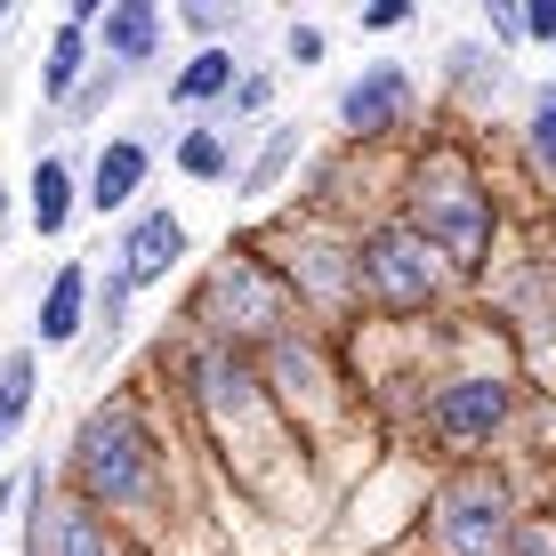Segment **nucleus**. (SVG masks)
Returning <instances> with one entry per match:
<instances>
[{"instance_id": "nucleus-19", "label": "nucleus", "mask_w": 556, "mask_h": 556, "mask_svg": "<svg viewBox=\"0 0 556 556\" xmlns=\"http://www.w3.org/2000/svg\"><path fill=\"white\" fill-rule=\"evenodd\" d=\"M299 169H306V129L275 113V122L258 129V146H251V162H242V178H235V202H242V210H266L282 186L299 178Z\"/></svg>"}, {"instance_id": "nucleus-35", "label": "nucleus", "mask_w": 556, "mask_h": 556, "mask_svg": "<svg viewBox=\"0 0 556 556\" xmlns=\"http://www.w3.org/2000/svg\"><path fill=\"white\" fill-rule=\"evenodd\" d=\"M9 33H16V0H0V41H9Z\"/></svg>"}, {"instance_id": "nucleus-23", "label": "nucleus", "mask_w": 556, "mask_h": 556, "mask_svg": "<svg viewBox=\"0 0 556 556\" xmlns=\"http://www.w3.org/2000/svg\"><path fill=\"white\" fill-rule=\"evenodd\" d=\"M33 419H41V348L9 339V348H0V428L25 444Z\"/></svg>"}, {"instance_id": "nucleus-10", "label": "nucleus", "mask_w": 556, "mask_h": 556, "mask_svg": "<svg viewBox=\"0 0 556 556\" xmlns=\"http://www.w3.org/2000/svg\"><path fill=\"white\" fill-rule=\"evenodd\" d=\"M419 113H428L419 73L404 65V56H371V65H355L348 81H339L331 129H339V146H355V153H404Z\"/></svg>"}, {"instance_id": "nucleus-29", "label": "nucleus", "mask_w": 556, "mask_h": 556, "mask_svg": "<svg viewBox=\"0 0 556 556\" xmlns=\"http://www.w3.org/2000/svg\"><path fill=\"white\" fill-rule=\"evenodd\" d=\"M484 41L492 49H525V0H484Z\"/></svg>"}, {"instance_id": "nucleus-9", "label": "nucleus", "mask_w": 556, "mask_h": 556, "mask_svg": "<svg viewBox=\"0 0 556 556\" xmlns=\"http://www.w3.org/2000/svg\"><path fill=\"white\" fill-rule=\"evenodd\" d=\"M516 404H525L516 371H492V363L435 371V379H419V435L444 459H492V444L516 428Z\"/></svg>"}, {"instance_id": "nucleus-36", "label": "nucleus", "mask_w": 556, "mask_h": 556, "mask_svg": "<svg viewBox=\"0 0 556 556\" xmlns=\"http://www.w3.org/2000/svg\"><path fill=\"white\" fill-rule=\"evenodd\" d=\"M0 541H9V525H0Z\"/></svg>"}, {"instance_id": "nucleus-8", "label": "nucleus", "mask_w": 556, "mask_h": 556, "mask_svg": "<svg viewBox=\"0 0 556 556\" xmlns=\"http://www.w3.org/2000/svg\"><path fill=\"white\" fill-rule=\"evenodd\" d=\"M258 371H266V388H275L282 419L299 428V444L323 459V452H331V428L355 419V388H363V379L348 371V339L306 331V323H299L291 339H275V348L258 355Z\"/></svg>"}, {"instance_id": "nucleus-27", "label": "nucleus", "mask_w": 556, "mask_h": 556, "mask_svg": "<svg viewBox=\"0 0 556 556\" xmlns=\"http://www.w3.org/2000/svg\"><path fill=\"white\" fill-rule=\"evenodd\" d=\"M525 153L556 178V81H541V89L525 98Z\"/></svg>"}, {"instance_id": "nucleus-28", "label": "nucleus", "mask_w": 556, "mask_h": 556, "mask_svg": "<svg viewBox=\"0 0 556 556\" xmlns=\"http://www.w3.org/2000/svg\"><path fill=\"white\" fill-rule=\"evenodd\" d=\"M323 56H331V33L315 25V16H291L282 25V65H299V73H315Z\"/></svg>"}, {"instance_id": "nucleus-30", "label": "nucleus", "mask_w": 556, "mask_h": 556, "mask_svg": "<svg viewBox=\"0 0 556 556\" xmlns=\"http://www.w3.org/2000/svg\"><path fill=\"white\" fill-rule=\"evenodd\" d=\"M508 556H556V508H525V525H516Z\"/></svg>"}, {"instance_id": "nucleus-25", "label": "nucleus", "mask_w": 556, "mask_h": 556, "mask_svg": "<svg viewBox=\"0 0 556 556\" xmlns=\"http://www.w3.org/2000/svg\"><path fill=\"white\" fill-rule=\"evenodd\" d=\"M169 25H178L194 49H235L242 25H251V9H242V0H178V9H169Z\"/></svg>"}, {"instance_id": "nucleus-33", "label": "nucleus", "mask_w": 556, "mask_h": 556, "mask_svg": "<svg viewBox=\"0 0 556 556\" xmlns=\"http://www.w3.org/2000/svg\"><path fill=\"white\" fill-rule=\"evenodd\" d=\"M16 226H25V202H16V178H0V251L16 242Z\"/></svg>"}, {"instance_id": "nucleus-34", "label": "nucleus", "mask_w": 556, "mask_h": 556, "mask_svg": "<svg viewBox=\"0 0 556 556\" xmlns=\"http://www.w3.org/2000/svg\"><path fill=\"white\" fill-rule=\"evenodd\" d=\"M16 501H25V468H0V525H16Z\"/></svg>"}, {"instance_id": "nucleus-6", "label": "nucleus", "mask_w": 556, "mask_h": 556, "mask_svg": "<svg viewBox=\"0 0 556 556\" xmlns=\"http://www.w3.org/2000/svg\"><path fill=\"white\" fill-rule=\"evenodd\" d=\"M459 291H468V282L444 266V251H435L428 235H412L395 210L371 218V226H355V306H363V323L412 331V323L444 315Z\"/></svg>"}, {"instance_id": "nucleus-3", "label": "nucleus", "mask_w": 556, "mask_h": 556, "mask_svg": "<svg viewBox=\"0 0 556 556\" xmlns=\"http://www.w3.org/2000/svg\"><path fill=\"white\" fill-rule=\"evenodd\" d=\"M395 218L412 235H428L459 282H492V258H501V194H492V178H484L468 138H412L404 146Z\"/></svg>"}, {"instance_id": "nucleus-20", "label": "nucleus", "mask_w": 556, "mask_h": 556, "mask_svg": "<svg viewBox=\"0 0 556 556\" xmlns=\"http://www.w3.org/2000/svg\"><path fill=\"white\" fill-rule=\"evenodd\" d=\"M169 169H178L186 186H235L242 178V162H251V146L235 138V129H218V122H186V129H169Z\"/></svg>"}, {"instance_id": "nucleus-17", "label": "nucleus", "mask_w": 556, "mask_h": 556, "mask_svg": "<svg viewBox=\"0 0 556 556\" xmlns=\"http://www.w3.org/2000/svg\"><path fill=\"white\" fill-rule=\"evenodd\" d=\"M129 323H138V291H129L113 266H98V315H89V339L73 348V379L81 388H113V363H122V348H129Z\"/></svg>"}, {"instance_id": "nucleus-21", "label": "nucleus", "mask_w": 556, "mask_h": 556, "mask_svg": "<svg viewBox=\"0 0 556 556\" xmlns=\"http://www.w3.org/2000/svg\"><path fill=\"white\" fill-rule=\"evenodd\" d=\"M25 556H146L129 532H113L98 508H81L73 492H56V508H49V525H41V541H33Z\"/></svg>"}, {"instance_id": "nucleus-13", "label": "nucleus", "mask_w": 556, "mask_h": 556, "mask_svg": "<svg viewBox=\"0 0 556 556\" xmlns=\"http://www.w3.org/2000/svg\"><path fill=\"white\" fill-rule=\"evenodd\" d=\"M89 315H98V258H56L33 291V315H25V348L41 355H73L89 339Z\"/></svg>"}, {"instance_id": "nucleus-22", "label": "nucleus", "mask_w": 556, "mask_h": 556, "mask_svg": "<svg viewBox=\"0 0 556 556\" xmlns=\"http://www.w3.org/2000/svg\"><path fill=\"white\" fill-rule=\"evenodd\" d=\"M501 89H508V56L492 49V41H452L444 49V98L459 113H476L484 122L492 105H501Z\"/></svg>"}, {"instance_id": "nucleus-11", "label": "nucleus", "mask_w": 556, "mask_h": 556, "mask_svg": "<svg viewBox=\"0 0 556 556\" xmlns=\"http://www.w3.org/2000/svg\"><path fill=\"white\" fill-rule=\"evenodd\" d=\"M98 266H113L138 299L169 291V282L194 275V226H186L178 202H146V210H129V218L113 226V242L98 251Z\"/></svg>"}, {"instance_id": "nucleus-15", "label": "nucleus", "mask_w": 556, "mask_h": 556, "mask_svg": "<svg viewBox=\"0 0 556 556\" xmlns=\"http://www.w3.org/2000/svg\"><path fill=\"white\" fill-rule=\"evenodd\" d=\"M169 56V9L162 0H105V25H98V65H122L129 81L162 73Z\"/></svg>"}, {"instance_id": "nucleus-37", "label": "nucleus", "mask_w": 556, "mask_h": 556, "mask_svg": "<svg viewBox=\"0 0 556 556\" xmlns=\"http://www.w3.org/2000/svg\"><path fill=\"white\" fill-rule=\"evenodd\" d=\"M548 65H556V49H548Z\"/></svg>"}, {"instance_id": "nucleus-14", "label": "nucleus", "mask_w": 556, "mask_h": 556, "mask_svg": "<svg viewBox=\"0 0 556 556\" xmlns=\"http://www.w3.org/2000/svg\"><path fill=\"white\" fill-rule=\"evenodd\" d=\"M16 202H25V235L33 242H65L73 226L89 218L81 210V153L73 146H41L16 178Z\"/></svg>"}, {"instance_id": "nucleus-16", "label": "nucleus", "mask_w": 556, "mask_h": 556, "mask_svg": "<svg viewBox=\"0 0 556 556\" xmlns=\"http://www.w3.org/2000/svg\"><path fill=\"white\" fill-rule=\"evenodd\" d=\"M242 65H251L242 49H186L178 65L162 73V113H178V122H210V113L235 98Z\"/></svg>"}, {"instance_id": "nucleus-24", "label": "nucleus", "mask_w": 556, "mask_h": 556, "mask_svg": "<svg viewBox=\"0 0 556 556\" xmlns=\"http://www.w3.org/2000/svg\"><path fill=\"white\" fill-rule=\"evenodd\" d=\"M275 98H282V65H242L235 98L210 113V122H218V129H235V138H251V129L275 122Z\"/></svg>"}, {"instance_id": "nucleus-2", "label": "nucleus", "mask_w": 556, "mask_h": 556, "mask_svg": "<svg viewBox=\"0 0 556 556\" xmlns=\"http://www.w3.org/2000/svg\"><path fill=\"white\" fill-rule=\"evenodd\" d=\"M146 371L162 379L169 412L186 419V435H194V452H202V468H210L218 492H242L258 516L291 508V484L306 492L315 452H306L299 428L282 419L258 355L210 348V339H186V331H162L153 355H146Z\"/></svg>"}, {"instance_id": "nucleus-4", "label": "nucleus", "mask_w": 556, "mask_h": 556, "mask_svg": "<svg viewBox=\"0 0 556 556\" xmlns=\"http://www.w3.org/2000/svg\"><path fill=\"white\" fill-rule=\"evenodd\" d=\"M299 323H306V315H299L291 282L275 275V258L258 251L251 226H235V235H226L210 258H194V275H186V291H178V315H169V331L210 339V348L266 355L275 339H291Z\"/></svg>"}, {"instance_id": "nucleus-5", "label": "nucleus", "mask_w": 556, "mask_h": 556, "mask_svg": "<svg viewBox=\"0 0 556 556\" xmlns=\"http://www.w3.org/2000/svg\"><path fill=\"white\" fill-rule=\"evenodd\" d=\"M258 251L275 258V275L291 282L306 331H331V339H355L363 331V306H355V235L339 218H315V210H266L251 218Z\"/></svg>"}, {"instance_id": "nucleus-31", "label": "nucleus", "mask_w": 556, "mask_h": 556, "mask_svg": "<svg viewBox=\"0 0 556 556\" xmlns=\"http://www.w3.org/2000/svg\"><path fill=\"white\" fill-rule=\"evenodd\" d=\"M412 25V0H371V9H355V33H371V41H388V33Z\"/></svg>"}, {"instance_id": "nucleus-7", "label": "nucleus", "mask_w": 556, "mask_h": 556, "mask_svg": "<svg viewBox=\"0 0 556 556\" xmlns=\"http://www.w3.org/2000/svg\"><path fill=\"white\" fill-rule=\"evenodd\" d=\"M419 525L435 556H508L525 525V492L501 459H444L419 492Z\"/></svg>"}, {"instance_id": "nucleus-18", "label": "nucleus", "mask_w": 556, "mask_h": 556, "mask_svg": "<svg viewBox=\"0 0 556 556\" xmlns=\"http://www.w3.org/2000/svg\"><path fill=\"white\" fill-rule=\"evenodd\" d=\"M89 73H98V33H81V25L56 16V25L41 33V56H33V113H49V122H56Z\"/></svg>"}, {"instance_id": "nucleus-12", "label": "nucleus", "mask_w": 556, "mask_h": 556, "mask_svg": "<svg viewBox=\"0 0 556 556\" xmlns=\"http://www.w3.org/2000/svg\"><path fill=\"white\" fill-rule=\"evenodd\" d=\"M162 146H169V129L162 138H146V129H105V138L89 146V162H81V210L89 218L122 226L129 210H146L153 169H162Z\"/></svg>"}, {"instance_id": "nucleus-1", "label": "nucleus", "mask_w": 556, "mask_h": 556, "mask_svg": "<svg viewBox=\"0 0 556 556\" xmlns=\"http://www.w3.org/2000/svg\"><path fill=\"white\" fill-rule=\"evenodd\" d=\"M56 484L81 508H98L113 532H129L146 556H178L210 525V501H218L194 435L169 412L162 379L146 363L73 412L65 452H56Z\"/></svg>"}, {"instance_id": "nucleus-26", "label": "nucleus", "mask_w": 556, "mask_h": 556, "mask_svg": "<svg viewBox=\"0 0 556 556\" xmlns=\"http://www.w3.org/2000/svg\"><path fill=\"white\" fill-rule=\"evenodd\" d=\"M129 89H138V81H129V73H122V65H98V73H89V81H81V89H73V105H65V113H56V138H73V129H98V122H105V113H113V105H122V98H129Z\"/></svg>"}, {"instance_id": "nucleus-32", "label": "nucleus", "mask_w": 556, "mask_h": 556, "mask_svg": "<svg viewBox=\"0 0 556 556\" xmlns=\"http://www.w3.org/2000/svg\"><path fill=\"white\" fill-rule=\"evenodd\" d=\"M525 49H556V0H525Z\"/></svg>"}]
</instances>
